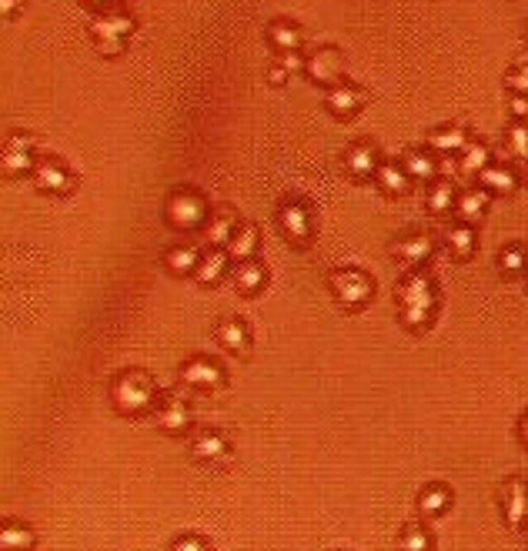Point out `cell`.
Wrapping results in <instances>:
<instances>
[{"instance_id":"23","label":"cell","mask_w":528,"mask_h":551,"mask_svg":"<svg viewBox=\"0 0 528 551\" xmlns=\"http://www.w3.org/2000/svg\"><path fill=\"white\" fill-rule=\"evenodd\" d=\"M228 271H231V254L224 251V247H208L204 257H201L198 271H194V277H198V285L214 287L218 281H224Z\"/></svg>"},{"instance_id":"31","label":"cell","mask_w":528,"mask_h":551,"mask_svg":"<svg viewBox=\"0 0 528 551\" xmlns=\"http://www.w3.org/2000/svg\"><path fill=\"white\" fill-rule=\"evenodd\" d=\"M33 545H37V535H33L27 525L4 521V528H0V548L14 551V548H33Z\"/></svg>"},{"instance_id":"15","label":"cell","mask_w":528,"mask_h":551,"mask_svg":"<svg viewBox=\"0 0 528 551\" xmlns=\"http://www.w3.org/2000/svg\"><path fill=\"white\" fill-rule=\"evenodd\" d=\"M502 511H505L508 528H525L528 525V485L522 478H508L502 488Z\"/></svg>"},{"instance_id":"2","label":"cell","mask_w":528,"mask_h":551,"mask_svg":"<svg viewBox=\"0 0 528 551\" xmlns=\"http://www.w3.org/2000/svg\"><path fill=\"white\" fill-rule=\"evenodd\" d=\"M157 401H161V388L141 368H127V371L114 375V381H110V405L124 418L151 415L157 408Z\"/></svg>"},{"instance_id":"32","label":"cell","mask_w":528,"mask_h":551,"mask_svg":"<svg viewBox=\"0 0 528 551\" xmlns=\"http://www.w3.org/2000/svg\"><path fill=\"white\" fill-rule=\"evenodd\" d=\"M492 164V147L482 141H468L462 154V171L465 174H482L485 167Z\"/></svg>"},{"instance_id":"29","label":"cell","mask_w":528,"mask_h":551,"mask_svg":"<svg viewBox=\"0 0 528 551\" xmlns=\"http://www.w3.org/2000/svg\"><path fill=\"white\" fill-rule=\"evenodd\" d=\"M401 164H405V171L411 174V181H435V174H438L435 154L425 151V147H408Z\"/></svg>"},{"instance_id":"27","label":"cell","mask_w":528,"mask_h":551,"mask_svg":"<svg viewBox=\"0 0 528 551\" xmlns=\"http://www.w3.org/2000/svg\"><path fill=\"white\" fill-rule=\"evenodd\" d=\"M488 201H492V191H485V188L462 191L458 201H455V214H458L465 224H475V220H482V214L488 210Z\"/></svg>"},{"instance_id":"44","label":"cell","mask_w":528,"mask_h":551,"mask_svg":"<svg viewBox=\"0 0 528 551\" xmlns=\"http://www.w3.org/2000/svg\"><path fill=\"white\" fill-rule=\"evenodd\" d=\"M522 181H525V184H528V161H525V174H522Z\"/></svg>"},{"instance_id":"38","label":"cell","mask_w":528,"mask_h":551,"mask_svg":"<svg viewBox=\"0 0 528 551\" xmlns=\"http://www.w3.org/2000/svg\"><path fill=\"white\" fill-rule=\"evenodd\" d=\"M171 548L174 551H204L208 548V541L201 538V535H184V538L171 541Z\"/></svg>"},{"instance_id":"22","label":"cell","mask_w":528,"mask_h":551,"mask_svg":"<svg viewBox=\"0 0 528 551\" xmlns=\"http://www.w3.org/2000/svg\"><path fill=\"white\" fill-rule=\"evenodd\" d=\"M231 285L234 291H241V294H258L264 285H268V267L258 261V257H251V261H238L231 271Z\"/></svg>"},{"instance_id":"37","label":"cell","mask_w":528,"mask_h":551,"mask_svg":"<svg viewBox=\"0 0 528 551\" xmlns=\"http://www.w3.org/2000/svg\"><path fill=\"white\" fill-rule=\"evenodd\" d=\"M505 84L515 90V94H525V98H528V64L512 67V70H508V78H505Z\"/></svg>"},{"instance_id":"12","label":"cell","mask_w":528,"mask_h":551,"mask_svg":"<svg viewBox=\"0 0 528 551\" xmlns=\"http://www.w3.org/2000/svg\"><path fill=\"white\" fill-rule=\"evenodd\" d=\"M231 438L218 428H204L191 438V458L201 464H224L231 458Z\"/></svg>"},{"instance_id":"17","label":"cell","mask_w":528,"mask_h":551,"mask_svg":"<svg viewBox=\"0 0 528 551\" xmlns=\"http://www.w3.org/2000/svg\"><path fill=\"white\" fill-rule=\"evenodd\" d=\"M214 338H218L221 348H224V351H231L234 358H248V351H251V328H248V321H244V318L218 321Z\"/></svg>"},{"instance_id":"16","label":"cell","mask_w":528,"mask_h":551,"mask_svg":"<svg viewBox=\"0 0 528 551\" xmlns=\"http://www.w3.org/2000/svg\"><path fill=\"white\" fill-rule=\"evenodd\" d=\"M382 164L378 157V147L372 141H354L348 151H344V171L354 177V181H374V171Z\"/></svg>"},{"instance_id":"20","label":"cell","mask_w":528,"mask_h":551,"mask_svg":"<svg viewBox=\"0 0 528 551\" xmlns=\"http://www.w3.org/2000/svg\"><path fill=\"white\" fill-rule=\"evenodd\" d=\"M201 257H204V251H201L198 244H174V247H167L161 261H165V267L174 277H194Z\"/></svg>"},{"instance_id":"33","label":"cell","mask_w":528,"mask_h":551,"mask_svg":"<svg viewBox=\"0 0 528 551\" xmlns=\"http://www.w3.org/2000/svg\"><path fill=\"white\" fill-rule=\"evenodd\" d=\"M498 267L505 277H515V275H525L528 271V251L522 244H508L505 251L498 254Z\"/></svg>"},{"instance_id":"4","label":"cell","mask_w":528,"mask_h":551,"mask_svg":"<svg viewBox=\"0 0 528 551\" xmlns=\"http://www.w3.org/2000/svg\"><path fill=\"white\" fill-rule=\"evenodd\" d=\"M134 17L124 7H114V11H100L94 21H90V41L104 57H121L124 47H127V37L134 33Z\"/></svg>"},{"instance_id":"43","label":"cell","mask_w":528,"mask_h":551,"mask_svg":"<svg viewBox=\"0 0 528 551\" xmlns=\"http://www.w3.org/2000/svg\"><path fill=\"white\" fill-rule=\"evenodd\" d=\"M80 4H84V7H104L108 0H80Z\"/></svg>"},{"instance_id":"19","label":"cell","mask_w":528,"mask_h":551,"mask_svg":"<svg viewBox=\"0 0 528 551\" xmlns=\"http://www.w3.org/2000/svg\"><path fill=\"white\" fill-rule=\"evenodd\" d=\"M374 184H378V191L388 194V198H401V194H408V188H411V174L405 171L401 161H382L378 171H374Z\"/></svg>"},{"instance_id":"28","label":"cell","mask_w":528,"mask_h":551,"mask_svg":"<svg viewBox=\"0 0 528 551\" xmlns=\"http://www.w3.org/2000/svg\"><path fill=\"white\" fill-rule=\"evenodd\" d=\"M445 247H448V254L455 257V261H472L475 257V231L472 224H455V228H448V234H445Z\"/></svg>"},{"instance_id":"18","label":"cell","mask_w":528,"mask_h":551,"mask_svg":"<svg viewBox=\"0 0 528 551\" xmlns=\"http://www.w3.org/2000/svg\"><path fill=\"white\" fill-rule=\"evenodd\" d=\"M238 228H241L238 210L221 208L218 214H211L208 224L201 228V234H204V244H208V247H228V241L234 238V231H238Z\"/></svg>"},{"instance_id":"7","label":"cell","mask_w":528,"mask_h":551,"mask_svg":"<svg viewBox=\"0 0 528 551\" xmlns=\"http://www.w3.org/2000/svg\"><path fill=\"white\" fill-rule=\"evenodd\" d=\"M305 74H308L311 84L318 88H335L338 80H344V57L338 47H318L305 57Z\"/></svg>"},{"instance_id":"40","label":"cell","mask_w":528,"mask_h":551,"mask_svg":"<svg viewBox=\"0 0 528 551\" xmlns=\"http://www.w3.org/2000/svg\"><path fill=\"white\" fill-rule=\"evenodd\" d=\"M21 11H24V0H0V17L4 21H14Z\"/></svg>"},{"instance_id":"1","label":"cell","mask_w":528,"mask_h":551,"mask_svg":"<svg viewBox=\"0 0 528 551\" xmlns=\"http://www.w3.org/2000/svg\"><path fill=\"white\" fill-rule=\"evenodd\" d=\"M395 301H398V318L408 331H429L435 314L441 308V291L435 285V277L425 275L421 267L405 271L395 285Z\"/></svg>"},{"instance_id":"47","label":"cell","mask_w":528,"mask_h":551,"mask_svg":"<svg viewBox=\"0 0 528 551\" xmlns=\"http://www.w3.org/2000/svg\"><path fill=\"white\" fill-rule=\"evenodd\" d=\"M525 538H528V528H525Z\"/></svg>"},{"instance_id":"30","label":"cell","mask_w":528,"mask_h":551,"mask_svg":"<svg viewBox=\"0 0 528 551\" xmlns=\"http://www.w3.org/2000/svg\"><path fill=\"white\" fill-rule=\"evenodd\" d=\"M478 181H482V188L492 191V194H512L518 184L515 171L508 164H488L482 174H478Z\"/></svg>"},{"instance_id":"9","label":"cell","mask_w":528,"mask_h":551,"mask_svg":"<svg viewBox=\"0 0 528 551\" xmlns=\"http://www.w3.org/2000/svg\"><path fill=\"white\" fill-rule=\"evenodd\" d=\"M33 184H37V191L51 194V198H64V194H71V191L78 188V174L64 161L44 157V161H37V167H33Z\"/></svg>"},{"instance_id":"48","label":"cell","mask_w":528,"mask_h":551,"mask_svg":"<svg viewBox=\"0 0 528 551\" xmlns=\"http://www.w3.org/2000/svg\"><path fill=\"white\" fill-rule=\"evenodd\" d=\"M525 275H528V271H525Z\"/></svg>"},{"instance_id":"10","label":"cell","mask_w":528,"mask_h":551,"mask_svg":"<svg viewBox=\"0 0 528 551\" xmlns=\"http://www.w3.org/2000/svg\"><path fill=\"white\" fill-rule=\"evenodd\" d=\"M372 100V94L362 88V84H352V80H338L335 88H328V98H325V107L331 110V117L338 121H352L364 110V104Z\"/></svg>"},{"instance_id":"24","label":"cell","mask_w":528,"mask_h":551,"mask_svg":"<svg viewBox=\"0 0 528 551\" xmlns=\"http://www.w3.org/2000/svg\"><path fill=\"white\" fill-rule=\"evenodd\" d=\"M258 247H261V228H258V224H241L224 251L231 254V261L238 265V261H251V257H258Z\"/></svg>"},{"instance_id":"46","label":"cell","mask_w":528,"mask_h":551,"mask_svg":"<svg viewBox=\"0 0 528 551\" xmlns=\"http://www.w3.org/2000/svg\"><path fill=\"white\" fill-rule=\"evenodd\" d=\"M525 41H528V31H525Z\"/></svg>"},{"instance_id":"8","label":"cell","mask_w":528,"mask_h":551,"mask_svg":"<svg viewBox=\"0 0 528 551\" xmlns=\"http://www.w3.org/2000/svg\"><path fill=\"white\" fill-rule=\"evenodd\" d=\"M177 378H181V385L194 388V391H221L224 388V368H221L214 358H204V354H194V358H187L184 364H181V371H177Z\"/></svg>"},{"instance_id":"42","label":"cell","mask_w":528,"mask_h":551,"mask_svg":"<svg viewBox=\"0 0 528 551\" xmlns=\"http://www.w3.org/2000/svg\"><path fill=\"white\" fill-rule=\"evenodd\" d=\"M518 438H522V444L528 448V411H525V418L518 421Z\"/></svg>"},{"instance_id":"35","label":"cell","mask_w":528,"mask_h":551,"mask_svg":"<svg viewBox=\"0 0 528 551\" xmlns=\"http://www.w3.org/2000/svg\"><path fill=\"white\" fill-rule=\"evenodd\" d=\"M398 545H401V548H408V551H429L431 548V535H429V528H421L419 521H415V525H405V528H401V535H398Z\"/></svg>"},{"instance_id":"14","label":"cell","mask_w":528,"mask_h":551,"mask_svg":"<svg viewBox=\"0 0 528 551\" xmlns=\"http://www.w3.org/2000/svg\"><path fill=\"white\" fill-rule=\"evenodd\" d=\"M33 137L31 134H11L4 144V174L7 177H24L33 174Z\"/></svg>"},{"instance_id":"6","label":"cell","mask_w":528,"mask_h":551,"mask_svg":"<svg viewBox=\"0 0 528 551\" xmlns=\"http://www.w3.org/2000/svg\"><path fill=\"white\" fill-rule=\"evenodd\" d=\"M278 228L295 247H308L311 234H315V210H311L308 198H288L278 204Z\"/></svg>"},{"instance_id":"34","label":"cell","mask_w":528,"mask_h":551,"mask_svg":"<svg viewBox=\"0 0 528 551\" xmlns=\"http://www.w3.org/2000/svg\"><path fill=\"white\" fill-rule=\"evenodd\" d=\"M455 201H458V194H455V188H451L448 181H438V184H431L429 191V210L431 214H448V210H455Z\"/></svg>"},{"instance_id":"13","label":"cell","mask_w":528,"mask_h":551,"mask_svg":"<svg viewBox=\"0 0 528 551\" xmlns=\"http://www.w3.org/2000/svg\"><path fill=\"white\" fill-rule=\"evenodd\" d=\"M151 418H155V425L165 431V434H184V431L191 428L194 415H191V405H187L184 397L167 395L157 401V408L151 411Z\"/></svg>"},{"instance_id":"3","label":"cell","mask_w":528,"mask_h":551,"mask_svg":"<svg viewBox=\"0 0 528 551\" xmlns=\"http://www.w3.org/2000/svg\"><path fill=\"white\" fill-rule=\"evenodd\" d=\"M211 218L208 210V198L201 194L198 188H171L165 201V220L167 228L187 234V231H198L204 228Z\"/></svg>"},{"instance_id":"39","label":"cell","mask_w":528,"mask_h":551,"mask_svg":"<svg viewBox=\"0 0 528 551\" xmlns=\"http://www.w3.org/2000/svg\"><path fill=\"white\" fill-rule=\"evenodd\" d=\"M288 78H291V74H288V67L281 64V61H275V64H271V70H268V84H275V88H285Z\"/></svg>"},{"instance_id":"11","label":"cell","mask_w":528,"mask_h":551,"mask_svg":"<svg viewBox=\"0 0 528 551\" xmlns=\"http://www.w3.org/2000/svg\"><path fill=\"white\" fill-rule=\"evenodd\" d=\"M391 254H395L398 265H405L408 271L425 267L429 265V257L435 254V238H431L429 231H408L391 244Z\"/></svg>"},{"instance_id":"36","label":"cell","mask_w":528,"mask_h":551,"mask_svg":"<svg viewBox=\"0 0 528 551\" xmlns=\"http://www.w3.org/2000/svg\"><path fill=\"white\" fill-rule=\"evenodd\" d=\"M505 147L508 154L518 157V161H528V124H512L505 131Z\"/></svg>"},{"instance_id":"26","label":"cell","mask_w":528,"mask_h":551,"mask_svg":"<svg viewBox=\"0 0 528 551\" xmlns=\"http://www.w3.org/2000/svg\"><path fill=\"white\" fill-rule=\"evenodd\" d=\"M451 508V491L448 485H441V481H431V485L421 488L419 495V515L421 518H438Z\"/></svg>"},{"instance_id":"21","label":"cell","mask_w":528,"mask_h":551,"mask_svg":"<svg viewBox=\"0 0 528 551\" xmlns=\"http://www.w3.org/2000/svg\"><path fill=\"white\" fill-rule=\"evenodd\" d=\"M268 44L275 47L278 54H297L301 44H305V31L295 21L278 17V21L268 23Z\"/></svg>"},{"instance_id":"41","label":"cell","mask_w":528,"mask_h":551,"mask_svg":"<svg viewBox=\"0 0 528 551\" xmlns=\"http://www.w3.org/2000/svg\"><path fill=\"white\" fill-rule=\"evenodd\" d=\"M508 110H512L515 117H525V114H528V98H525V94H515V98L508 100Z\"/></svg>"},{"instance_id":"25","label":"cell","mask_w":528,"mask_h":551,"mask_svg":"<svg viewBox=\"0 0 528 551\" xmlns=\"http://www.w3.org/2000/svg\"><path fill=\"white\" fill-rule=\"evenodd\" d=\"M468 144V127L465 124H445V127H435L429 134V147L438 151V154H455V151H465Z\"/></svg>"},{"instance_id":"45","label":"cell","mask_w":528,"mask_h":551,"mask_svg":"<svg viewBox=\"0 0 528 551\" xmlns=\"http://www.w3.org/2000/svg\"><path fill=\"white\" fill-rule=\"evenodd\" d=\"M118 4H131V0H118Z\"/></svg>"},{"instance_id":"5","label":"cell","mask_w":528,"mask_h":551,"mask_svg":"<svg viewBox=\"0 0 528 551\" xmlns=\"http://www.w3.org/2000/svg\"><path fill=\"white\" fill-rule=\"evenodd\" d=\"M328 287L344 311H362L374 298V277L362 267H335L328 275Z\"/></svg>"}]
</instances>
